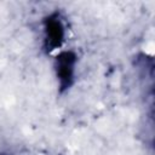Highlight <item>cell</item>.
I'll use <instances>...</instances> for the list:
<instances>
[{"instance_id":"obj_1","label":"cell","mask_w":155,"mask_h":155,"mask_svg":"<svg viewBox=\"0 0 155 155\" xmlns=\"http://www.w3.org/2000/svg\"><path fill=\"white\" fill-rule=\"evenodd\" d=\"M67 36L64 19L58 11L51 12L42 19V48L46 53L59 50Z\"/></svg>"},{"instance_id":"obj_2","label":"cell","mask_w":155,"mask_h":155,"mask_svg":"<svg viewBox=\"0 0 155 155\" xmlns=\"http://www.w3.org/2000/svg\"><path fill=\"white\" fill-rule=\"evenodd\" d=\"M78 54L71 50H64L58 52L53 59V69L57 79L58 92L61 94L68 92L74 82L76 75Z\"/></svg>"}]
</instances>
